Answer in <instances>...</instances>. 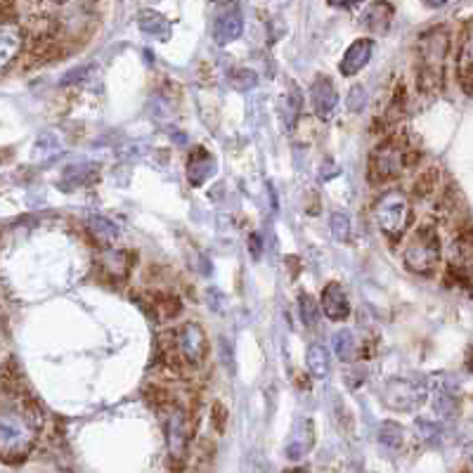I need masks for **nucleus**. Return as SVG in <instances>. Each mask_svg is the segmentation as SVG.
<instances>
[{
	"mask_svg": "<svg viewBox=\"0 0 473 473\" xmlns=\"http://www.w3.org/2000/svg\"><path fill=\"white\" fill-rule=\"evenodd\" d=\"M286 473H306L303 469H294V471H286Z\"/></svg>",
	"mask_w": 473,
	"mask_h": 473,
	"instance_id": "72a5a7b5",
	"label": "nucleus"
},
{
	"mask_svg": "<svg viewBox=\"0 0 473 473\" xmlns=\"http://www.w3.org/2000/svg\"><path fill=\"white\" fill-rule=\"evenodd\" d=\"M329 228H331V235H334L338 242H350V232H352V225H350V218L348 213H334L329 221Z\"/></svg>",
	"mask_w": 473,
	"mask_h": 473,
	"instance_id": "bb28decb",
	"label": "nucleus"
},
{
	"mask_svg": "<svg viewBox=\"0 0 473 473\" xmlns=\"http://www.w3.org/2000/svg\"><path fill=\"white\" fill-rule=\"evenodd\" d=\"M130 260H133V253H128V251H107L102 256L104 267H107L111 272V277H116V279H123L126 274H128Z\"/></svg>",
	"mask_w": 473,
	"mask_h": 473,
	"instance_id": "6ab92c4d",
	"label": "nucleus"
},
{
	"mask_svg": "<svg viewBox=\"0 0 473 473\" xmlns=\"http://www.w3.org/2000/svg\"><path fill=\"white\" fill-rule=\"evenodd\" d=\"M166 430H168V452H171V459L175 464H182L189 447V426H187L185 412L173 409V412L168 414Z\"/></svg>",
	"mask_w": 473,
	"mask_h": 473,
	"instance_id": "0eeeda50",
	"label": "nucleus"
},
{
	"mask_svg": "<svg viewBox=\"0 0 473 473\" xmlns=\"http://www.w3.org/2000/svg\"><path fill=\"white\" fill-rule=\"evenodd\" d=\"M377 221L388 237H400L412 223V206L400 192H386L377 204Z\"/></svg>",
	"mask_w": 473,
	"mask_h": 473,
	"instance_id": "20e7f679",
	"label": "nucleus"
},
{
	"mask_svg": "<svg viewBox=\"0 0 473 473\" xmlns=\"http://www.w3.org/2000/svg\"><path fill=\"white\" fill-rule=\"evenodd\" d=\"M334 350L341 362H350V360H355L357 350H355V336H352L350 329H343V331H336L334 334Z\"/></svg>",
	"mask_w": 473,
	"mask_h": 473,
	"instance_id": "4be33fe9",
	"label": "nucleus"
},
{
	"mask_svg": "<svg viewBox=\"0 0 473 473\" xmlns=\"http://www.w3.org/2000/svg\"><path fill=\"white\" fill-rule=\"evenodd\" d=\"M213 173H216V159L211 157L204 147H196V150L189 154V161H187V178L192 182V187H201Z\"/></svg>",
	"mask_w": 473,
	"mask_h": 473,
	"instance_id": "f8f14e48",
	"label": "nucleus"
},
{
	"mask_svg": "<svg viewBox=\"0 0 473 473\" xmlns=\"http://www.w3.org/2000/svg\"><path fill=\"white\" fill-rule=\"evenodd\" d=\"M365 102H367L365 88H362V86L350 88V93H348V109H350V111H362Z\"/></svg>",
	"mask_w": 473,
	"mask_h": 473,
	"instance_id": "c756f323",
	"label": "nucleus"
},
{
	"mask_svg": "<svg viewBox=\"0 0 473 473\" xmlns=\"http://www.w3.org/2000/svg\"><path fill=\"white\" fill-rule=\"evenodd\" d=\"M450 48L447 29L433 26L423 31L419 38V62H421V83L430 90L443 88V65Z\"/></svg>",
	"mask_w": 473,
	"mask_h": 473,
	"instance_id": "f03ea898",
	"label": "nucleus"
},
{
	"mask_svg": "<svg viewBox=\"0 0 473 473\" xmlns=\"http://www.w3.org/2000/svg\"><path fill=\"white\" fill-rule=\"evenodd\" d=\"M22 43H24V33L17 24L12 22L0 24V69H5L17 57V52L22 50Z\"/></svg>",
	"mask_w": 473,
	"mask_h": 473,
	"instance_id": "ddd939ff",
	"label": "nucleus"
},
{
	"mask_svg": "<svg viewBox=\"0 0 473 473\" xmlns=\"http://www.w3.org/2000/svg\"><path fill=\"white\" fill-rule=\"evenodd\" d=\"M138 24H140V31H143L145 36L157 38V40H168V38H171V33H173L171 22H168L164 15L154 12V10H143V12H140V22Z\"/></svg>",
	"mask_w": 473,
	"mask_h": 473,
	"instance_id": "f3484780",
	"label": "nucleus"
},
{
	"mask_svg": "<svg viewBox=\"0 0 473 473\" xmlns=\"http://www.w3.org/2000/svg\"><path fill=\"white\" fill-rule=\"evenodd\" d=\"M178 348H180V355L185 357L189 365L204 362V357H206V352H208V341H206V334H204V329L199 324L189 322L180 329Z\"/></svg>",
	"mask_w": 473,
	"mask_h": 473,
	"instance_id": "6e6552de",
	"label": "nucleus"
},
{
	"mask_svg": "<svg viewBox=\"0 0 473 473\" xmlns=\"http://www.w3.org/2000/svg\"><path fill=\"white\" fill-rule=\"evenodd\" d=\"M405 166V150L398 140H386L374 150L369 159V178L372 182H386L398 178Z\"/></svg>",
	"mask_w": 473,
	"mask_h": 473,
	"instance_id": "39448f33",
	"label": "nucleus"
},
{
	"mask_svg": "<svg viewBox=\"0 0 473 473\" xmlns=\"http://www.w3.org/2000/svg\"><path fill=\"white\" fill-rule=\"evenodd\" d=\"M230 83H232V88H235L237 93H249V90L256 88L258 76L253 74L251 69H237V72H232Z\"/></svg>",
	"mask_w": 473,
	"mask_h": 473,
	"instance_id": "a878e982",
	"label": "nucleus"
},
{
	"mask_svg": "<svg viewBox=\"0 0 473 473\" xmlns=\"http://www.w3.org/2000/svg\"><path fill=\"white\" fill-rule=\"evenodd\" d=\"M90 69H93V67H81V69H74V72H69L67 79H62V83H65V86H67V83H72V81H76V79H83V76H86V74L90 72Z\"/></svg>",
	"mask_w": 473,
	"mask_h": 473,
	"instance_id": "7c9ffc66",
	"label": "nucleus"
},
{
	"mask_svg": "<svg viewBox=\"0 0 473 473\" xmlns=\"http://www.w3.org/2000/svg\"><path fill=\"white\" fill-rule=\"evenodd\" d=\"M457 69H459V81L466 95H471L473 90V43H471V24H466L464 38H462V50L457 55Z\"/></svg>",
	"mask_w": 473,
	"mask_h": 473,
	"instance_id": "dca6fc26",
	"label": "nucleus"
},
{
	"mask_svg": "<svg viewBox=\"0 0 473 473\" xmlns=\"http://www.w3.org/2000/svg\"><path fill=\"white\" fill-rule=\"evenodd\" d=\"M62 145L60 140L52 135V133H43L38 140H36V150H33V157L36 159H50L55 154H60Z\"/></svg>",
	"mask_w": 473,
	"mask_h": 473,
	"instance_id": "393cba45",
	"label": "nucleus"
},
{
	"mask_svg": "<svg viewBox=\"0 0 473 473\" xmlns=\"http://www.w3.org/2000/svg\"><path fill=\"white\" fill-rule=\"evenodd\" d=\"M310 97H313V107L317 111V116H329L331 111H334L336 102H338V95L334 90V83H331L329 79H324V76H320L313 88H310Z\"/></svg>",
	"mask_w": 473,
	"mask_h": 473,
	"instance_id": "4468645a",
	"label": "nucleus"
},
{
	"mask_svg": "<svg viewBox=\"0 0 473 473\" xmlns=\"http://www.w3.org/2000/svg\"><path fill=\"white\" fill-rule=\"evenodd\" d=\"M299 114H301V93H299V90H294V93L286 95V111H284L286 128H294Z\"/></svg>",
	"mask_w": 473,
	"mask_h": 473,
	"instance_id": "c85d7f7f",
	"label": "nucleus"
},
{
	"mask_svg": "<svg viewBox=\"0 0 473 473\" xmlns=\"http://www.w3.org/2000/svg\"><path fill=\"white\" fill-rule=\"evenodd\" d=\"M423 400H426V388L416 381L391 379L384 388V402L391 409H400V412L416 409Z\"/></svg>",
	"mask_w": 473,
	"mask_h": 473,
	"instance_id": "423d86ee",
	"label": "nucleus"
},
{
	"mask_svg": "<svg viewBox=\"0 0 473 473\" xmlns=\"http://www.w3.org/2000/svg\"><path fill=\"white\" fill-rule=\"evenodd\" d=\"M95 178H97V166H93V164L69 166L65 171V185H67V189L88 185V182H93Z\"/></svg>",
	"mask_w": 473,
	"mask_h": 473,
	"instance_id": "aec40b11",
	"label": "nucleus"
},
{
	"mask_svg": "<svg viewBox=\"0 0 473 473\" xmlns=\"http://www.w3.org/2000/svg\"><path fill=\"white\" fill-rule=\"evenodd\" d=\"M299 310H301V320L306 327H315L317 320H320V310H317V303L313 301L310 294H303L299 299Z\"/></svg>",
	"mask_w": 473,
	"mask_h": 473,
	"instance_id": "cd10ccee",
	"label": "nucleus"
},
{
	"mask_svg": "<svg viewBox=\"0 0 473 473\" xmlns=\"http://www.w3.org/2000/svg\"><path fill=\"white\" fill-rule=\"evenodd\" d=\"M438 260H440V237H438L435 228L423 225L407 242L405 265L407 270H412L416 274H430L435 270Z\"/></svg>",
	"mask_w": 473,
	"mask_h": 473,
	"instance_id": "7ed1b4c3",
	"label": "nucleus"
},
{
	"mask_svg": "<svg viewBox=\"0 0 473 473\" xmlns=\"http://www.w3.org/2000/svg\"><path fill=\"white\" fill-rule=\"evenodd\" d=\"M322 310H324V315L334 322H341L350 315V301H348V296H345L343 286L338 284V282H331V284L324 286Z\"/></svg>",
	"mask_w": 473,
	"mask_h": 473,
	"instance_id": "9d476101",
	"label": "nucleus"
},
{
	"mask_svg": "<svg viewBox=\"0 0 473 473\" xmlns=\"http://www.w3.org/2000/svg\"><path fill=\"white\" fill-rule=\"evenodd\" d=\"M313 443H315L313 421H310V419H301V421L294 426L291 435H289V440H286V447H284L286 459H291V462H299V459H303L310 450H313Z\"/></svg>",
	"mask_w": 473,
	"mask_h": 473,
	"instance_id": "1a4fd4ad",
	"label": "nucleus"
},
{
	"mask_svg": "<svg viewBox=\"0 0 473 473\" xmlns=\"http://www.w3.org/2000/svg\"><path fill=\"white\" fill-rule=\"evenodd\" d=\"M36 440V426L17 409H0V459L22 462Z\"/></svg>",
	"mask_w": 473,
	"mask_h": 473,
	"instance_id": "f257e3e1",
	"label": "nucleus"
},
{
	"mask_svg": "<svg viewBox=\"0 0 473 473\" xmlns=\"http://www.w3.org/2000/svg\"><path fill=\"white\" fill-rule=\"evenodd\" d=\"M372 52H374V43L369 38H360L355 40L348 50H345L341 65H338V69H341L343 76H355L360 69L367 67V62L372 60Z\"/></svg>",
	"mask_w": 473,
	"mask_h": 473,
	"instance_id": "9b49d317",
	"label": "nucleus"
},
{
	"mask_svg": "<svg viewBox=\"0 0 473 473\" xmlns=\"http://www.w3.org/2000/svg\"><path fill=\"white\" fill-rule=\"evenodd\" d=\"M308 369L315 379H324L329 374V352L322 345H310L308 348Z\"/></svg>",
	"mask_w": 473,
	"mask_h": 473,
	"instance_id": "412c9836",
	"label": "nucleus"
},
{
	"mask_svg": "<svg viewBox=\"0 0 473 473\" xmlns=\"http://www.w3.org/2000/svg\"><path fill=\"white\" fill-rule=\"evenodd\" d=\"M242 29H244L242 15L232 8L230 12H223V15L216 19L213 38H216L218 45H228V43H232V40H237L239 36H242Z\"/></svg>",
	"mask_w": 473,
	"mask_h": 473,
	"instance_id": "2eb2a0df",
	"label": "nucleus"
},
{
	"mask_svg": "<svg viewBox=\"0 0 473 473\" xmlns=\"http://www.w3.org/2000/svg\"><path fill=\"white\" fill-rule=\"evenodd\" d=\"M223 419H225V409H223V405H216V421H218V430H223Z\"/></svg>",
	"mask_w": 473,
	"mask_h": 473,
	"instance_id": "473e14b6",
	"label": "nucleus"
},
{
	"mask_svg": "<svg viewBox=\"0 0 473 473\" xmlns=\"http://www.w3.org/2000/svg\"><path fill=\"white\" fill-rule=\"evenodd\" d=\"M251 249H253V258L260 256V237L258 235H251Z\"/></svg>",
	"mask_w": 473,
	"mask_h": 473,
	"instance_id": "2f4dec72",
	"label": "nucleus"
},
{
	"mask_svg": "<svg viewBox=\"0 0 473 473\" xmlns=\"http://www.w3.org/2000/svg\"><path fill=\"white\" fill-rule=\"evenodd\" d=\"M90 230H93V235L104 244H111L118 239V228L111 221H107V218H100V216L90 218Z\"/></svg>",
	"mask_w": 473,
	"mask_h": 473,
	"instance_id": "5701e85b",
	"label": "nucleus"
},
{
	"mask_svg": "<svg viewBox=\"0 0 473 473\" xmlns=\"http://www.w3.org/2000/svg\"><path fill=\"white\" fill-rule=\"evenodd\" d=\"M391 22V5L388 3H369L365 8L362 24L372 31H386Z\"/></svg>",
	"mask_w": 473,
	"mask_h": 473,
	"instance_id": "a211bd4d",
	"label": "nucleus"
},
{
	"mask_svg": "<svg viewBox=\"0 0 473 473\" xmlns=\"http://www.w3.org/2000/svg\"><path fill=\"white\" fill-rule=\"evenodd\" d=\"M379 440L381 445H386V447L398 450L402 445V426L395 421H384L379 428Z\"/></svg>",
	"mask_w": 473,
	"mask_h": 473,
	"instance_id": "b1692460",
	"label": "nucleus"
}]
</instances>
